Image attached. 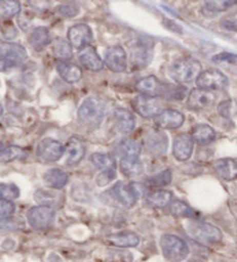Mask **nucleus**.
<instances>
[{
	"label": "nucleus",
	"mask_w": 237,
	"mask_h": 262,
	"mask_svg": "<svg viewBox=\"0 0 237 262\" xmlns=\"http://www.w3.org/2000/svg\"><path fill=\"white\" fill-rule=\"evenodd\" d=\"M141 196V185L138 183L124 184L118 182L117 184L101 194V200L109 206L113 207H133Z\"/></svg>",
	"instance_id": "nucleus-1"
},
{
	"label": "nucleus",
	"mask_w": 237,
	"mask_h": 262,
	"mask_svg": "<svg viewBox=\"0 0 237 262\" xmlns=\"http://www.w3.org/2000/svg\"><path fill=\"white\" fill-rule=\"evenodd\" d=\"M169 73L176 82L188 83L202 74V64L192 57H181L172 62Z\"/></svg>",
	"instance_id": "nucleus-2"
},
{
	"label": "nucleus",
	"mask_w": 237,
	"mask_h": 262,
	"mask_svg": "<svg viewBox=\"0 0 237 262\" xmlns=\"http://www.w3.org/2000/svg\"><path fill=\"white\" fill-rule=\"evenodd\" d=\"M107 115L106 103L96 97H88L81 103L77 110V117L80 121L90 127H97Z\"/></svg>",
	"instance_id": "nucleus-3"
},
{
	"label": "nucleus",
	"mask_w": 237,
	"mask_h": 262,
	"mask_svg": "<svg viewBox=\"0 0 237 262\" xmlns=\"http://www.w3.org/2000/svg\"><path fill=\"white\" fill-rule=\"evenodd\" d=\"M186 231L193 238L205 245H213L222 241L221 230L214 225L199 221H191L186 224Z\"/></svg>",
	"instance_id": "nucleus-4"
},
{
	"label": "nucleus",
	"mask_w": 237,
	"mask_h": 262,
	"mask_svg": "<svg viewBox=\"0 0 237 262\" xmlns=\"http://www.w3.org/2000/svg\"><path fill=\"white\" fill-rule=\"evenodd\" d=\"M163 255L170 262H181L188 257L190 250L188 244L174 234H163L160 241Z\"/></svg>",
	"instance_id": "nucleus-5"
},
{
	"label": "nucleus",
	"mask_w": 237,
	"mask_h": 262,
	"mask_svg": "<svg viewBox=\"0 0 237 262\" xmlns=\"http://www.w3.org/2000/svg\"><path fill=\"white\" fill-rule=\"evenodd\" d=\"M28 223L34 230L37 231H44L52 227L56 220V210L54 208L47 206H36L30 208L27 214Z\"/></svg>",
	"instance_id": "nucleus-6"
},
{
	"label": "nucleus",
	"mask_w": 237,
	"mask_h": 262,
	"mask_svg": "<svg viewBox=\"0 0 237 262\" xmlns=\"http://www.w3.org/2000/svg\"><path fill=\"white\" fill-rule=\"evenodd\" d=\"M195 84L199 89L212 92V90H221L227 88L229 81L221 71L213 69L202 72V74L195 80Z\"/></svg>",
	"instance_id": "nucleus-7"
},
{
	"label": "nucleus",
	"mask_w": 237,
	"mask_h": 262,
	"mask_svg": "<svg viewBox=\"0 0 237 262\" xmlns=\"http://www.w3.org/2000/svg\"><path fill=\"white\" fill-rule=\"evenodd\" d=\"M153 58V43L139 39L131 47V64L135 70L147 67Z\"/></svg>",
	"instance_id": "nucleus-8"
},
{
	"label": "nucleus",
	"mask_w": 237,
	"mask_h": 262,
	"mask_svg": "<svg viewBox=\"0 0 237 262\" xmlns=\"http://www.w3.org/2000/svg\"><path fill=\"white\" fill-rule=\"evenodd\" d=\"M131 104L136 114L146 119L156 117L163 111L161 103L157 101V98L145 96V95H139V96L134 97L132 99Z\"/></svg>",
	"instance_id": "nucleus-9"
},
{
	"label": "nucleus",
	"mask_w": 237,
	"mask_h": 262,
	"mask_svg": "<svg viewBox=\"0 0 237 262\" xmlns=\"http://www.w3.org/2000/svg\"><path fill=\"white\" fill-rule=\"evenodd\" d=\"M64 151H65V148L61 142L54 139L47 138L38 143L36 155L43 162H57L62 159Z\"/></svg>",
	"instance_id": "nucleus-10"
},
{
	"label": "nucleus",
	"mask_w": 237,
	"mask_h": 262,
	"mask_svg": "<svg viewBox=\"0 0 237 262\" xmlns=\"http://www.w3.org/2000/svg\"><path fill=\"white\" fill-rule=\"evenodd\" d=\"M67 37L72 48L83 51L84 49L90 47L93 42V31L88 25L77 24L68 29Z\"/></svg>",
	"instance_id": "nucleus-11"
},
{
	"label": "nucleus",
	"mask_w": 237,
	"mask_h": 262,
	"mask_svg": "<svg viewBox=\"0 0 237 262\" xmlns=\"http://www.w3.org/2000/svg\"><path fill=\"white\" fill-rule=\"evenodd\" d=\"M104 64L115 73H123L127 69V55L121 45H112L108 48L104 57Z\"/></svg>",
	"instance_id": "nucleus-12"
},
{
	"label": "nucleus",
	"mask_w": 237,
	"mask_h": 262,
	"mask_svg": "<svg viewBox=\"0 0 237 262\" xmlns=\"http://www.w3.org/2000/svg\"><path fill=\"white\" fill-rule=\"evenodd\" d=\"M135 89L145 96L157 98L165 96L168 85L159 80L156 76L149 75L147 78L139 80L135 84Z\"/></svg>",
	"instance_id": "nucleus-13"
},
{
	"label": "nucleus",
	"mask_w": 237,
	"mask_h": 262,
	"mask_svg": "<svg viewBox=\"0 0 237 262\" xmlns=\"http://www.w3.org/2000/svg\"><path fill=\"white\" fill-rule=\"evenodd\" d=\"M0 55H2V59L8 60L14 66L24 65L28 60L27 50L22 45L16 43L3 42L0 47Z\"/></svg>",
	"instance_id": "nucleus-14"
},
{
	"label": "nucleus",
	"mask_w": 237,
	"mask_h": 262,
	"mask_svg": "<svg viewBox=\"0 0 237 262\" xmlns=\"http://www.w3.org/2000/svg\"><path fill=\"white\" fill-rule=\"evenodd\" d=\"M214 101H215V95L212 92L195 88L190 92L186 105L191 110H203L213 105Z\"/></svg>",
	"instance_id": "nucleus-15"
},
{
	"label": "nucleus",
	"mask_w": 237,
	"mask_h": 262,
	"mask_svg": "<svg viewBox=\"0 0 237 262\" xmlns=\"http://www.w3.org/2000/svg\"><path fill=\"white\" fill-rule=\"evenodd\" d=\"M194 140L192 135L189 134H180L174 140V146H172V154L175 159L185 162L188 161L193 152Z\"/></svg>",
	"instance_id": "nucleus-16"
},
{
	"label": "nucleus",
	"mask_w": 237,
	"mask_h": 262,
	"mask_svg": "<svg viewBox=\"0 0 237 262\" xmlns=\"http://www.w3.org/2000/svg\"><path fill=\"white\" fill-rule=\"evenodd\" d=\"M67 152L66 163L68 166H74L84 160L86 155V144L85 141L79 137H72L68 140L65 147Z\"/></svg>",
	"instance_id": "nucleus-17"
},
{
	"label": "nucleus",
	"mask_w": 237,
	"mask_h": 262,
	"mask_svg": "<svg viewBox=\"0 0 237 262\" xmlns=\"http://www.w3.org/2000/svg\"><path fill=\"white\" fill-rule=\"evenodd\" d=\"M145 143L147 150L154 155H163L168 149V137L156 129H150L145 137Z\"/></svg>",
	"instance_id": "nucleus-18"
},
{
	"label": "nucleus",
	"mask_w": 237,
	"mask_h": 262,
	"mask_svg": "<svg viewBox=\"0 0 237 262\" xmlns=\"http://www.w3.org/2000/svg\"><path fill=\"white\" fill-rule=\"evenodd\" d=\"M184 120V115L174 109L163 110L160 115L155 117V123H156L159 127L168 129H175L181 127L183 125Z\"/></svg>",
	"instance_id": "nucleus-19"
},
{
	"label": "nucleus",
	"mask_w": 237,
	"mask_h": 262,
	"mask_svg": "<svg viewBox=\"0 0 237 262\" xmlns=\"http://www.w3.org/2000/svg\"><path fill=\"white\" fill-rule=\"evenodd\" d=\"M77 59H79L84 69L88 71L100 72L104 69V61L101 59V57L98 56L96 50L92 45L80 51Z\"/></svg>",
	"instance_id": "nucleus-20"
},
{
	"label": "nucleus",
	"mask_w": 237,
	"mask_h": 262,
	"mask_svg": "<svg viewBox=\"0 0 237 262\" xmlns=\"http://www.w3.org/2000/svg\"><path fill=\"white\" fill-rule=\"evenodd\" d=\"M57 72L67 83H76L83 78V70L79 66L67 60H58Z\"/></svg>",
	"instance_id": "nucleus-21"
},
{
	"label": "nucleus",
	"mask_w": 237,
	"mask_h": 262,
	"mask_svg": "<svg viewBox=\"0 0 237 262\" xmlns=\"http://www.w3.org/2000/svg\"><path fill=\"white\" fill-rule=\"evenodd\" d=\"M113 120L117 129L121 133H131L135 127V119L133 114L130 110L124 109V107H117L113 111Z\"/></svg>",
	"instance_id": "nucleus-22"
},
{
	"label": "nucleus",
	"mask_w": 237,
	"mask_h": 262,
	"mask_svg": "<svg viewBox=\"0 0 237 262\" xmlns=\"http://www.w3.org/2000/svg\"><path fill=\"white\" fill-rule=\"evenodd\" d=\"M106 241L111 244L113 246L129 248V247H136L140 243V238L136 236L134 232L131 231H123L109 234L106 237Z\"/></svg>",
	"instance_id": "nucleus-23"
},
{
	"label": "nucleus",
	"mask_w": 237,
	"mask_h": 262,
	"mask_svg": "<svg viewBox=\"0 0 237 262\" xmlns=\"http://www.w3.org/2000/svg\"><path fill=\"white\" fill-rule=\"evenodd\" d=\"M214 169L222 179L234 180L237 178V161L232 159H220L214 162Z\"/></svg>",
	"instance_id": "nucleus-24"
},
{
	"label": "nucleus",
	"mask_w": 237,
	"mask_h": 262,
	"mask_svg": "<svg viewBox=\"0 0 237 262\" xmlns=\"http://www.w3.org/2000/svg\"><path fill=\"white\" fill-rule=\"evenodd\" d=\"M43 180L47 184V186L53 189H62L68 183V174L62 169L52 168L44 173Z\"/></svg>",
	"instance_id": "nucleus-25"
},
{
	"label": "nucleus",
	"mask_w": 237,
	"mask_h": 262,
	"mask_svg": "<svg viewBox=\"0 0 237 262\" xmlns=\"http://www.w3.org/2000/svg\"><path fill=\"white\" fill-rule=\"evenodd\" d=\"M28 43L35 51H41L51 43V36L47 27H37L28 36Z\"/></svg>",
	"instance_id": "nucleus-26"
},
{
	"label": "nucleus",
	"mask_w": 237,
	"mask_h": 262,
	"mask_svg": "<svg viewBox=\"0 0 237 262\" xmlns=\"http://www.w3.org/2000/svg\"><path fill=\"white\" fill-rule=\"evenodd\" d=\"M34 200L40 206H47L54 208L61 206L64 201V195L62 193L53 191H45V189H37L34 193Z\"/></svg>",
	"instance_id": "nucleus-27"
},
{
	"label": "nucleus",
	"mask_w": 237,
	"mask_h": 262,
	"mask_svg": "<svg viewBox=\"0 0 237 262\" xmlns=\"http://www.w3.org/2000/svg\"><path fill=\"white\" fill-rule=\"evenodd\" d=\"M172 201V193L170 191H154L147 194L145 198L146 205L152 208H166L171 205Z\"/></svg>",
	"instance_id": "nucleus-28"
},
{
	"label": "nucleus",
	"mask_w": 237,
	"mask_h": 262,
	"mask_svg": "<svg viewBox=\"0 0 237 262\" xmlns=\"http://www.w3.org/2000/svg\"><path fill=\"white\" fill-rule=\"evenodd\" d=\"M120 169L126 177H136L144 171V165L139 157H122L120 162Z\"/></svg>",
	"instance_id": "nucleus-29"
},
{
	"label": "nucleus",
	"mask_w": 237,
	"mask_h": 262,
	"mask_svg": "<svg viewBox=\"0 0 237 262\" xmlns=\"http://www.w3.org/2000/svg\"><path fill=\"white\" fill-rule=\"evenodd\" d=\"M192 139L194 140V142L206 146V144L214 141V139H215V130L209 125L199 124L194 126L192 129Z\"/></svg>",
	"instance_id": "nucleus-30"
},
{
	"label": "nucleus",
	"mask_w": 237,
	"mask_h": 262,
	"mask_svg": "<svg viewBox=\"0 0 237 262\" xmlns=\"http://www.w3.org/2000/svg\"><path fill=\"white\" fill-rule=\"evenodd\" d=\"M169 210L172 216L180 219H194L198 216V213L192 207L180 200L171 202V205L169 206Z\"/></svg>",
	"instance_id": "nucleus-31"
},
{
	"label": "nucleus",
	"mask_w": 237,
	"mask_h": 262,
	"mask_svg": "<svg viewBox=\"0 0 237 262\" xmlns=\"http://www.w3.org/2000/svg\"><path fill=\"white\" fill-rule=\"evenodd\" d=\"M237 2H206L202 7V12L205 16L215 17L219 13L229 10Z\"/></svg>",
	"instance_id": "nucleus-32"
},
{
	"label": "nucleus",
	"mask_w": 237,
	"mask_h": 262,
	"mask_svg": "<svg viewBox=\"0 0 237 262\" xmlns=\"http://www.w3.org/2000/svg\"><path fill=\"white\" fill-rule=\"evenodd\" d=\"M117 150L122 157H139L141 146L132 139H123L117 146Z\"/></svg>",
	"instance_id": "nucleus-33"
},
{
	"label": "nucleus",
	"mask_w": 237,
	"mask_h": 262,
	"mask_svg": "<svg viewBox=\"0 0 237 262\" xmlns=\"http://www.w3.org/2000/svg\"><path fill=\"white\" fill-rule=\"evenodd\" d=\"M172 180V173L170 169L163 170L160 173L153 176V177H149L146 180V185L149 188H160L165 187L167 185H169Z\"/></svg>",
	"instance_id": "nucleus-34"
},
{
	"label": "nucleus",
	"mask_w": 237,
	"mask_h": 262,
	"mask_svg": "<svg viewBox=\"0 0 237 262\" xmlns=\"http://www.w3.org/2000/svg\"><path fill=\"white\" fill-rule=\"evenodd\" d=\"M27 155V152L24 148L17 147V146H7L3 147L2 151H0V160L3 163H8L14 160L24 159Z\"/></svg>",
	"instance_id": "nucleus-35"
},
{
	"label": "nucleus",
	"mask_w": 237,
	"mask_h": 262,
	"mask_svg": "<svg viewBox=\"0 0 237 262\" xmlns=\"http://www.w3.org/2000/svg\"><path fill=\"white\" fill-rule=\"evenodd\" d=\"M53 53L59 60H67L73 57L72 45L63 38L56 39L53 44Z\"/></svg>",
	"instance_id": "nucleus-36"
},
{
	"label": "nucleus",
	"mask_w": 237,
	"mask_h": 262,
	"mask_svg": "<svg viewBox=\"0 0 237 262\" xmlns=\"http://www.w3.org/2000/svg\"><path fill=\"white\" fill-rule=\"evenodd\" d=\"M90 162L94 166H96L97 169L106 170V169H115V160L111 155H108V154H102V152H94L92 156H90Z\"/></svg>",
	"instance_id": "nucleus-37"
},
{
	"label": "nucleus",
	"mask_w": 237,
	"mask_h": 262,
	"mask_svg": "<svg viewBox=\"0 0 237 262\" xmlns=\"http://www.w3.org/2000/svg\"><path fill=\"white\" fill-rule=\"evenodd\" d=\"M21 3L16 0H3L0 2V14L5 19L20 14Z\"/></svg>",
	"instance_id": "nucleus-38"
},
{
	"label": "nucleus",
	"mask_w": 237,
	"mask_h": 262,
	"mask_svg": "<svg viewBox=\"0 0 237 262\" xmlns=\"http://www.w3.org/2000/svg\"><path fill=\"white\" fill-rule=\"evenodd\" d=\"M0 195H2V200H15L20 196V189L14 184H2Z\"/></svg>",
	"instance_id": "nucleus-39"
},
{
	"label": "nucleus",
	"mask_w": 237,
	"mask_h": 262,
	"mask_svg": "<svg viewBox=\"0 0 237 262\" xmlns=\"http://www.w3.org/2000/svg\"><path fill=\"white\" fill-rule=\"evenodd\" d=\"M116 170L115 169H106L102 170V172H100L96 177V184L100 187H104L107 185L110 184L113 179L116 178Z\"/></svg>",
	"instance_id": "nucleus-40"
},
{
	"label": "nucleus",
	"mask_w": 237,
	"mask_h": 262,
	"mask_svg": "<svg viewBox=\"0 0 237 262\" xmlns=\"http://www.w3.org/2000/svg\"><path fill=\"white\" fill-rule=\"evenodd\" d=\"M57 12L62 16L75 17L80 14V7L76 4H64V5L58 6Z\"/></svg>",
	"instance_id": "nucleus-41"
},
{
	"label": "nucleus",
	"mask_w": 237,
	"mask_h": 262,
	"mask_svg": "<svg viewBox=\"0 0 237 262\" xmlns=\"http://www.w3.org/2000/svg\"><path fill=\"white\" fill-rule=\"evenodd\" d=\"M212 61L215 62V64L225 62V64L237 65V55L236 53H230V52H221V53H218L215 56H213Z\"/></svg>",
	"instance_id": "nucleus-42"
},
{
	"label": "nucleus",
	"mask_w": 237,
	"mask_h": 262,
	"mask_svg": "<svg viewBox=\"0 0 237 262\" xmlns=\"http://www.w3.org/2000/svg\"><path fill=\"white\" fill-rule=\"evenodd\" d=\"M15 205L12 201L2 200L0 201V215H2V221L7 220L11 215L14 214Z\"/></svg>",
	"instance_id": "nucleus-43"
},
{
	"label": "nucleus",
	"mask_w": 237,
	"mask_h": 262,
	"mask_svg": "<svg viewBox=\"0 0 237 262\" xmlns=\"http://www.w3.org/2000/svg\"><path fill=\"white\" fill-rule=\"evenodd\" d=\"M171 89H167V93L165 96H167L169 99H183L186 96V88L179 85V87H175V85H170Z\"/></svg>",
	"instance_id": "nucleus-44"
},
{
	"label": "nucleus",
	"mask_w": 237,
	"mask_h": 262,
	"mask_svg": "<svg viewBox=\"0 0 237 262\" xmlns=\"http://www.w3.org/2000/svg\"><path fill=\"white\" fill-rule=\"evenodd\" d=\"M17 35L16 28L12 22H4L3 24V37L5 39H13Z\"/></svg>",
	"instance_id": "nucleus-45"
},
{
	"label": "nucleus",
	"mask_w": 237,
	"mask_h": 262,
	"mask_svg": "<svg viewBox=\"0 0 237 262\" xmlns=\"http://www.w3.org/2000/svg\"><path fill=\"white\" fill-rule=\"evenodd\" d=\"M220 26L222 29L227 31L237 33V17H226V19L221 20Z\"/></svg>",
	"instance_id": "nucleus-46"
},
{
	"label": "nucleus",
	"mask_w": 237,
	"mask_h": 262,
	"mask_svg": "<svg viewBox=\"0 0 237 262\" xmlns=\"http://www.w3.org/2000/svg\"><path fill=\"white\" fill-rule=\"evenodd\" d=\"M230 107H231L230 99H227V101L221 102L218 106L219 115L223 117V118H229V117H230Z\"/></svg>",
	"instance_id": "nucleus-47"
},
{
	"label": "nucleus",
	"mask_w": 237,
	"mask_h": 262,
	"mask_svg": "<svg viewBox=\"0 0 237 262\" xmlns=\"http://www.w3.org/2000/svg\"><path fill=\"white\" fill-rule=\"evenodd\" d=\"M166 26V28H168L171 31H174V33L176 34H183V28L180 25H177L175 21H171V20H165V22H163Z\"/></svg>",
	"instance_id": "nucleus-48"
},
{
	"label": "nucleus",
	"mask_w": 237,
	"mask_h": 262,
	"mask_svg": "<svg viewBox=\"0 0 237 262\" xmlns=\"http://www.w3.org/2000/svg\"><path fill=\"white\" fill-rule=\"evenodd\" d=\"M17 24L21 27L22 29L26 30L28 27L30 26V20H28V14L25 13V14H22L19 16V19H17Z\"/></svg>",
	"instance_id": "nucleus-49"
}]
</instances>
